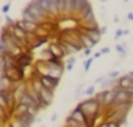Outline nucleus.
Returning <instances> with one entry per match:
<instances>
[{
    "instance_id": "1",
    "label": "nucleus",
    "mask_w": 133,
    "mask_h": 127,
    "mask_svg": "<svg viewBox=\"0 0 133 127\" xmlns=\"http://www.w3.org/2000/svg\"><path fill=\"white\" fill-rule=\"evenodd\" d=\"M77 107L83 111V115H85L86 118H96V116H99V115L102 113V105L99 104V100H97L94 96H92V97H88V99H85V100H82Z\"/></svg>"
},
{
    "instance_id": "2",
    "label": "nucleus",
    "mask_w": 133,
    "mask_h": 127,
    "mask_svg": "<svg viewBox=\"0 0 133 127\" xmlns=\"http://www.w3.org/2000/svg\"><path fill=\"white\" fill-rule=\"evenodd\" d=\"M24 11H27L28 14H31V16L39 22V24H41V22H44V21H49V19H50V17L42 11V8L38 5L36 0H31V2H28V5L24 8Z\"/></svg>"
},
{
    "instance_id": "3",
    "label": "nucleus",
    "mask_w": 133,
    "mask_h": 127,
    "mask_svg": "<svg viewBox=\"0 0 133 127\" xmlns=\"http://www.w3.org/2000/svg\"><path fill=\"white\" fill-rule=\"evenodd\" d=\"M122 104H133V94L116 86L113 88V107H117Z\"/></svg>"
},
{
    "instance_id": "4",
    "label": "nucleus",
    "mask_w": 133,
    "mask_h": 127,
    "mask_svg": "<svg viewBox=\"0 0 133 127\" xmlns=\"http://www.w3.org/2000/svg\"><path fill=\"white\" fill-rule=\"evenodd\" d=\"M94 97L102 105V110L108 108V107H113V90H100V91L96 93Z\"/></svg>"
},
{
    "instance_id": "5",
    "label": "nucleus",
    "mask_w": 133,
    "mask_h": 127,
    "mask_svg": "<svg viewBox=\"0 0 133 127\" xmlns=\"http://www.w3.org/2000/svg\"><path fill=\"white\" fill-rule=\"evenodd\" d=\"M47 47H49V50L52 52L53 56H56V58H59V60L68 58V53H66V50H64V47H63V44H61L59 41H52V42H49Z\"/></svg>"
},
{
    "instance_id": "6",
    "label": "nucleus",
    "mask_w": 133,
    "mask_h": 127,
    "mask_svg": "<svg viewBox=\"0 0 133 127\" xmlns=\"http://www.w3.org/2000/svg\"><path fill=\"white\" fill-rule=\"evenodd\" d=\"M117 88L124 90V91H128L133 94V79L128 75V74H124L117 79Z\"/></svg>"
},
{
    "instance_id": "7",
    "label": "nucleus",
    "mask_w": 133,
    "mask_h": 127,
    "mask_svg": "<svg viewBox=\"0 0 133 127\" xmlns=\"http://www.w3.org/2000/svg\"><path fill=\"white\" fill-rule=\"evenodd\" d=\"M39 82L42 83L44 88H47V90H50L53 93H55L56 86L59 85V79H55V77H50V75H45V74L39 77Z\"/></svg>"
},
{
    "instance_id": "8",
    "label": "nucleus",
    "mask_w": 133,
    "mask_h": 127,
    "mask_svg": "<svg viewBox=\"0 0 133 127\" xmlns=\"http://www.w3.org/2000/svg\"><path fill=\"white\" fill-rule=\"evenodd\" d=\"M39 99H41V102H42V105H44V110L53 102V97H55V93L53 91H50V90H47V88H42L39 93Z\"/></svg>"
},
{
    "instance_id": "9",
    "label": "nucleus",
    "mask_w": 133,
    "mask_h": 127,
    "mask_svg": "<svg viewBox=\"0 0 133 127\" xmlns=\"http://www.w3.org/2000/svg\"><path fill=\"white\" fill-rule=\"evenodd\" d=\"M68 119H71V121H75V122H78V124H82V125H85V122H86V116L83 115V111H82L78 107H75V108H74V110L69 113Z\"/></svg>"
},
{
    "instance_id": "10",
    "label": "nucleus",
    "mask_w": 133,
    "mask_h": 127,
    "mask_svg": "<svg viewBox=\"0 0 133 127\" xmlns=\"http://www.w3.org/2000/svg\"><path fill=\"white\" fill-rule=\"evenodd\" d=\"M16 24H17L19 27H22L28 35H30V33H36V30H38V27H39V24H36V22H30V21H24V19L16 21Z\"/></svg>"
},
{
    "instance_id": "11",
    "label": "nucleus",
    "mask_w": 133,
    "mask_h": 127,
    "mask_svg": "<svg viewBox=\"0 0 133 127\" xmlns=\"http://www.w3.org/2000/svg\"><path fill=\"white\" fill-rule=\"evenodd\" d=\"M88 5H91L89 2H88V0H72V10H74V16L77 17ZM78 19V17H77Z\"/></svg>"
},
{
    "instance_id": "12",
    "label": "nucleus",
    "mask_w": 133,
    "mask_h": 127,
    "mask_svg": "<svg viewBox=\"0 0 133 127\" xmlns=\"http://www.w3.org/2000/svg\"><path fill=\"white\" fill-rule=\"evenodd\" d=\"M13 118L19 119V121H22V122H25V124H28V125H33V124L36 122V116H35V115H31V113H28V111L21 113V115H14Z\"/></svg>"
},
{
    "instance_id": "13",
    "label": "nucleus",
    "mask_w": 133,
    "mask_h": 127,
    "mask_svg": "<svg viewBox=\"0 0 133 127\" xmlns=\"http://www.w3.org/2000/svg\"><path fill=\"white\" fill-rule=\"evenodd\" d=\"M16 85H19V83H14V82H11L6 75H0V90H14L16 88Z\"/></svg>"
},
{
    "instance_id": "14",
    "label": "nucleus",
    "mask_w": 133,
    "mask_h": 127,
    "mask_svg": "<svg viewBox=\"0 0 133 127\" xmlns=\"http://www.w3.org/2000/svg\"><path fill=\"white\" fill-rule=\"evenodd\" d=\"M11 121V116L6 110H3L2 107H0V127H6L8 122Z\"/></svg>"
},
{
    "instance_id": "15",
    "label": "nucleus",
    "mask_w": 133,
    "mask_h": 127,
    "mask_svg": "<svg viewBox=\"0 0 133 127\" xmlns=\"http://www.w3.org/2000/svg\"><path fill=\"white\" fill-rule=\"evenodd\" d=\"M52 58H53V55H52V52L49 50V47H45V49H42V50L39 52V60L49 61V60H52Z\"/></svg>"
},
{
    "instance_id": "16",
    "label": "nucleus",
    "mask_w": 133,
    "mask_h": 127,
    "mask_svg": "<svg viewBox=\"0 0 133 127\" xmlns=\"http://www.w3.org/2000/svg\"><path fill=\"white\" fill-rule=\"evenodd\" d=\"M82 42H83V47H85V49H92V47L96 46V44H94V41H92V39H89L85 33H82Z\"/></svg>"
},
{
    "instance_id": "17",
    "label": "nucleus",
    "mask_w": 133,
    "mask_h": 127,
    "mask_svg": "<svg viewBox=\"0 0 133 127\" xmlns=\"http://www.w3.org/2000/svg\"><path fill=\"white\" fill-rule=\"evenodd\" d=\"M6 127H31V125H28V124H25V122H22V121H19L16 118H11V121L8 122Z\"/></svg>"
},
{
    "instance_id": "18",
    "label": "nucleus",
    "mask_w": 133,
    "mask_h": 127,
    "mask_svg": "<svg viewBox=\"0 0 133 127\" xmlns=\"http://www.w3.org/2000/svg\"><path fill=\"white\" fill-rule=\"evenodd\" d=\"M83 94H86L88 97H92V96H96V85H89L85 91H83Z\"/></svg>"
},
{
    "instance_id": "19",
    "label": "nucleus",
    "mask_w": 133,
    "mask_h": 127,
    "mask_svg": "<svg viewBox=\"0 0 133 127\" xmlns=\"http://www.w3.org/2000/svg\"><path fill=\"white\" fill-rule=\"evenodd\" d=\"M116 50H117V53H121V58L127 56V50H125V47L122 44H116Z\"/></svg>"
},
{
    "instance_id": "20",
    "label": "nucleus",
    "mask_w": 133,
    "mask_h": 127,
    "mask_svg": "<svg viewBox=\"0 0 133 127\" xmlns=\"http://www.w3.org/2000/svg\"><path fill=\"white\" fill-rule=\"evenodd\" d=\"M92 61H94V56H91V58H88L86 61H85V65H83V69L88 72L89 71V68H91V65H92Z\"/></svg>"
},
{
    "instance_id": "21",
    "label": "nucleus",
    "mask_w": 133,
    "mask_h": 127,
    "mask_svg": "<svg viewBox=\"0 0 133 127\" xmlns=\"http://www.w3.org/2000/svg\"><path fill=\"white\" fill-rule=\"evenodd\" d=\"M107 77H108V79H111V80H117L121 75H119V71H113V72H110Z\"/></svg>"
},
{
    "instance_id": "22",
    "label": "nucleus",
    "mask_w": 133,
    "mask_h": 127,
    "mask_svg": "<svg viewBox=\"0 0 133 127\" xmlns=\"http://www.w3.org/2000/svg\"><path fill=\"white\" fill-rule=\"evenodd\" d=\"M105 122H107V125H108V127H122V124H121V122L113 121V119H111V121H105Z\"/></svg>"
},
{
    "instance_id": "23",
    "label": "nucleus",
    "mask_w": 133,
    "mask_h": 127,
    "mask_svg": "<svg viewBox=\"0 0 133 127\" xmlns=\"http://www.w3.org/2000/svg\"><path fill=\"white\" fill-rule=\"evenodd\" d=\"M10 8H11V3H6V5H3V7H2V13L6 16V14L10 13Z\"/></svg>"
},
{
    "instance_id": "24",
    "label": "nucleus",
    "mask_w": 133,
    "mask_h": 127,
    "mask_svg": "<svg viewBox=\"0 0 133 127\" xmlns=\"http://www.w3.org/2000/svg\"><path fill=\"white\" fill-rule=\"evenodd\" d=\"M75 61H77V60H75V56H69V58H68V61H66V65L74 66V65H75Z\"/></svg>"
},
{
    "instance_id": "25",
    "label": "nucleus",
    "mask_w": 133,
    "mask_h": 127,
    "mask_svg": "<svg viewBox=\"0 0 133 127\" xmlns=\"http://www.w3.org/2000/svg\"><path fill=\"white\" fill-rule=\"evenodd\" d=\"M122 35H124V30H121V28H117V30H116V33H114V38H116V39H119V38H121Z\"/></svg>"
},
{
    "instance_id": "26",
    "label": "nucleus",
    "mask_w": 133,
    "mask_h": 127,
    "mask_svg": "<svg viewBox=\"0 0 133 127\" xmlns=\"http://www.w3.org/2000/svg\"><path fill=\"white\" fill-rule=\"evenodd\" d=\"M83 55L88 56V58H91V49H85V50H83Z\"/></svg>"
},
{
    "instance_id": "27",
    "label": "nucleus",
    "mask_w": 133,
    "mask_h": 127,
    "mask_svg": "<svg viewBox=\"0 0 133 127\" xmlns=\"http://www.w3.org/2000/svg\"><path fill=\"white\" fill-rule=\"evenodd\" d=\"M100 53H102V55H105V53H110V47H103V49L100 50Z\"/></svg>"
},
{
    "instance_id": "28",
    "label": "nucleus",
    "mask_w": 133,
    "mask_h": 127,
    "mask_svg": "<svg viewBox=\"0 0 133 127\" xmlns=\"http://www.w3.org/2000/svg\"><path fill=\"white\" fill-rule=\"evenodd\" d=\"M107 31H108V28H107V27H100V33H102V35H105Z\"/></svg>"
},
{
    "instance_id": "29",
    "label": "nucleus",
    "mask_w": 133,
    "mask_h": 127,
    "mask_svg": "<svg viewBox=\"0 0 133 127\" xmlns=\"http://www.w3.org/2000/svg\"><path fill=\"white\" fill-rule=\"evenodd\" d=\"M127 19H128V21H131V22H133V13H128V14H127Z\"/></svg>"
},
{
    "instance_id": "30",
    "label": "nucleus",
    "mask_w": 133,
    "mask_h": 127,
    "mask_svg": "<svg viewBox=\"0 0 133 127\" xmlns=\"http://www.w3.org/2000/svg\"><path fill=\"white\" fill-rule=\"evenodd\" d=\"M3 52H5V47H3L2 42H0V53H3Z\"/></svg>"
},
{
    "instance_id": "31",
    "label": "nucleus",
    "mask_w": 133,
    "mask_h": 127,
    "mask_svg": "<svg viewBox=\"0 0 133 127\" xmlns=\"http://www.w3.org/2000/svg\"><path fill=\"white\" fill-rule=\"evenodd\" d=\"M99 56H102V53H100V50H99V52H96V53H94V58H99Z\"/></svg>"
},
{
    "instance_id": "32",
    "label": "nucleus",
    "mask_w": 133,
    "mask_h": 127,
    "mask_svg": "<svg viewBox=\"0 0 133 127\" xmlns=\"http://www.w3.org/2000/svg\"><path fill=\"white\" fill-rule=\"evenodd\" d=\"M97 127H108V125H107V122H100V124H99Z\"/></svg>"
},
{
    "instance_id": "33",
    "label": "nucleus",
    "mask_w": 133,
    "mask_h": 127,
    "mask_svg": "<svg viewBox=\"0 0 133 127\" xmlns=\"http://www.w3.org/2000/svg\"><path fill=\"white\" fill-rule=\"evenodd\" d=\"M128 75H130V77L133 79V71H130V72H128Z\"/></svg>"
},
{
    "instance_id": "34",
    "label": "nucleus",
    "mask_w": 133,
    "mask_h": 127,
    "mask_svg": "<svg viewBox=\"0 0 133 127\" xmlns=\"http://www.w3.org/2000/svg\"><path fill=\"white\" fill-rule=\"evenodd\" d=\"M100 2H107V0H100Z\"/></svg>"
},
{
    "instance_id": "35",
    "label": "nucleus",
    "mask_w": 133,
    "mask_h": 127,
    "mask_svg": "<svg viewBox=\"0 0 133 127\" xmlns=\"http://www.w3.org/2000/svg\"><path fill=\"white\" fill-rule=\"evenodd\" d=\"M125 2H128V0H125Z\"/></svg>"
},
{
    "instance_id": "36",
    "label": "nucleus",
    "mask_w": 133,
    "mask_h": 127,
    "mask_svg": "<svg viewBox=\"0 0 133 127\" xmlns=\"http://www.w3.org/2000/svg\"><path fill=\"white\" fill-rule=\"evenodd\" d=\"M42 127H44V125H42Z\"/></svg>"
}]
</instances>
